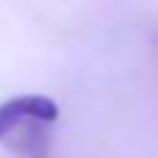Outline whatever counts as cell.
<instances>
[{"mask_svg":"<svg viewBox=\"0 0 158 158\" xmlns=\"http://www.w3.org/2000/svg\"><path fill=\"white\" fill-rule=\"evenodd\" d=\"M47 125L50 122H44V119L28 117L17 128H11L6 133L11 153L17 158H47L50 156V133H47Z\"/></svg>","mask_w":158,"mask_h":158,"instance_id":"2","label":"cell"},{"mask_svg":"<svg viewBox=\"0 0 158 158\" xmlns=\"http://www.w3.org/2000/svg\"><path fill=\"white\" fill-rule=\"evenodd\" d=\"M28 117L56 122L58 119V106L50 97H42V94H19V97H11V100L0 103V142L6 139V133L11 128H17Z\"/></svg>","mask_w":158,"mask_h":158,"instance_id":"1","label":"cell"}]
</instances>
